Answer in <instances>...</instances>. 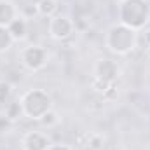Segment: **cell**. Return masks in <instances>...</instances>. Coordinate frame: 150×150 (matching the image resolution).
<instances>
[{"label": "cell", "instance_id": "1", "mask_svg": "<svg viewBox=\"0 0 150 150\" xmlns=\"http://www.w3.org/2000/svg\"><path fill=\"white\" fill-rule=\"evenodd\" d=\"M120 25L140 30L150 21V5L147 0H122L119 7Z\"/></svg>", "mask_w": 150, "mask_h": 150}, {"label": "cell", "instance_id": "2", "mask_svg": "<svg viewBox=\"0 0 150 150\" xmlns=\"http://www.w3.org/2000/svg\"><path fill=\"white\" fill-rule=\"evenodd\" d=\"M138 35L134 30L124 25H113L107 33V45L115 54H127L136 47Z\"/></svg>", "mask_w": 150, "mask_h": 150}, {"label": "cell", "instance_id": "3", "mask_svg": "<svg viewBox=\"0 0 150 150\" xmlns=\"http://www.w3.org/2000/svg\"><path fill=\"white\" fill-rule=\"evenodd\" d=\"M19 101L23 105V113L30 119L40 120V117L44 113L51 110V98L42 89H30L28 93L23 94V98Z\"/></svg>", "mask_w": 150, "mask_h": 150}, {"label": "cell", "instance_id": "4", "mask_svg": "<svg viewBox=\"0 0 150 150\" xmlns=\"http://www.w3.org/2000/svg\"><path fill=\"white\" fill-rule=\"evenodd\" d=\"M21 61H23V65H25L28 70L35 72V70H40V68L47 63V52H45V49L40 47V45H30V47L23 49V52H21Z\"/></svg>", "mask_w": 150, "mask_h": 150}, {"label": "cell", "instance_id": "5", "mask_svg": "<svg viewBox=\"0 0 150 150\" xmlns=\"http://www.w3.org/2000/svg\"><path fill=\"white\" fill-rule=\"evenodd\" d=\"M75 30V23L68 16H52L49 21V35L56 40L68 38Z\"/></svg>", "mask_w": 150, "mask_h": 150}, {"label": "cell", "instance_id": "6", "mask_svg": "<svg viewBox=\"0 0 150 150\" xmlns=\"http://www.w3.org/2000/svg\"><path fill=\"white\" fill-rule=\"evenodd\" d=\"M51 140L45 133L30 131L23 138V150H49Z\"/></svg>", "mask_w": 150, "mask_h": 150}, {"label": "cell", "instance_id": "7", "mask_svg": "<svg viewBox=\"0 0 150 150\" xmlns=\"http://www.w3.org/2000/svg\"><path fill=\"white\" fill-rule=\"evenodd\" d=\"M117 74H119V68H117V65L113 63L112 59L98 61L96 70H94V77L100 79V80H105V82H115Z\"/></svg>", "mask_w": 150, "mask_h": 150}, {"label": "cell", "instance_id": "8", "mask_svg": "<svg viewBox=\"0 0 150 150\" xmlns=\"http://www.w3.org/2000/svg\"><path fill=\"white\" fill-rule=\"evenodd\" d=\"M19 16V11L11 0H0V26H7Z\"/></svg>", "mask_w": 150, "mask_h": 150}, {"label": "cell", "instance_id": "9", "mask_svg": "<svg viewBox=\"0 0 150 150\" xmlns=\"http://www.w3.org/2000/svg\"><path fill=\"white\" fill-rule=\"evenodd\" d=\"M7 30H9L11 37L14 38V40H23V38L26 37V32H28V23H26V19H23L21 16H18L14 21H11L7 25Z\"/></svg>", "mask_w": 150, "mask_h": 150}, {"label": "cell", "instance_id": "10", "mask_svg": "<svg viewBox=\"0 0 150 150\" xmlns=\"http://www.w3.org/2000/svg\"><path fill=\"white\" fill-rule=\"evenodd\" d=\"M37 9H38V14H40V16L51 18V16H54V12L58 11V2H56V0H38Z\"/></svg>", "mask_w": 150, "mask_h": 150}, {"label": "cell", "instance_id": "11", "mask_svg": "<svg viewBox=\"0 0 150 150\" xmlns=\"http://www.w3.org/2000/svg\"><path fill=\"white\" fill-rule=\"evenodd\" d=\"M21 113H23V105H21V101H12V103H9L7 107H5V117L9 119V120H18L19 117H21Z\"/></svg>", "mask_w": 150, "mask_h": 150}, {"label": "cell", "instance_id": "12", "mask_svg": "<svg viewBox=\"0 0 150 150\" xmlns=\"http://www.w3.org/2000/svg\"><path fill=\"white\" fill-rule=\"evenodd\" d=\"M12 42H14V38L11 37L7 26H0V52L7 51V49L12 45Z\"/></svg>", "mask_w": 150, "mask_h": 150}, {"label": "cell", "instance_id": "13", "mask_svg": "<svg viewBox=\"0 0 150 150\" xmlns=\"http://www.w3.org/2000/svg\"><path fill=\"white\" fill-rule=\"evenodd\" d=\"M38 14V9H37V4H26L19 9V16L23 19H33V16Z\"/></svg>", "mask_w": 150, "mask_h": 150}, {"label": "cell", "instance_id": "14", "mask_svg": "<svg viewBox=\"0 0 150 150\" xmlns=\"http://www.w3.org/2000/svg\"><path fill=\"white\" fill-rule=\"evenodd\" d=\"M58 113L52 112V110H49L47 113H44L42 117H40V122H42V126H47V127H51V126H56L58 124Z\"/></svg>", "mask_w": 150, "mask_h": 150}, {"label": "cell", "instance_id": "15", "mask_svg": "<svg viewBox=\"0 0 150 150\" xmlns=\"http://www.w3.org/2000/svg\"><path fill=\"white\" fill-rule=\"evenodd\" d=\"M103 143H105V138L100 136V134H91L89 136V142H87V147L91 150H101L103 149Z\"/></svg>", "mask_w": 150, "mask_h": 150}, {"label": "cell", "instance_id": "16", "mask_svg": "<svg viewBox=\"0 0 150 150\" xmlns=\"http://www.w3.org/2000/svg\"><path fill=\"white\" fill-rule=\"evenodd\" d=\"M9 96V84H0V101H4Z\"/></svg>", "mask_w": 150, "mask_h": 150}, {"label": "cell", "instance_id": "17", "mask_svg": "<svg viewBox=\"0 0 150 150\" xmlns=\"http://www.w3.org/2000/svg\"><path fill=\"white\" fill-rule=\"evenodd\" d=\"M11 122H12V120H9L5 115H4V117H0V131H5V129L11 126Z\"/></svg>", "mask_w": 150, "mask_h": 150}, {"label": "cell", "instance_id": "18", "mask_svg": "<svg viewBox=\"0 0 150 150\" xmlns=\"http://www.w3.org/2000/svg\"><path fill=\"white\" fill-rule=\"evenodd\" d=\"M49 150H70L67 145H51Z\"/></svg>", "mask_w": 150, "mask_h": 150}, {"label": "cell", "instance_id": "19", "mask_svg": "<svg viewBox=\"0 0 150 150\" xmlns=\"http://www.w3.org/2000/svg\"><path fill=\"white\" fill-rule=\"evenodd\" d=\"M147 52H149V54H150V45H149V47H147Z\"/></svg>", "mask_w": 150, "mask_h": 150}]
</instances>
